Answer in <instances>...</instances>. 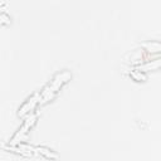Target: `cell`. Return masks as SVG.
<instances>
[{
    "label": "cell",
    "instance_id": "cell-1",
    "mask_svg": "<svg viewBox=\"0 0 161 161\" xmlns=\"http://www.w3.org/2000/svg\"><path fill=\"white\" fill-rule=\"evenodd\" d=\"M70 77H72V74L68 72V70H64V72H62V73H58L54 78H53V80H50V83L44 88V91L40 93V96H39V102L40 103H45V102H48L49 99H52L53 97H54V94L58 92V89L65 83V82H68L69 79H70Z\"/></svg>",
    "mask_w": 161,
    "mask_h": 161
},
{
    "label": "cell",
    "instance_id": "cell-2",
    "mask_svg": "<svg viewBox=\"0 0 161 161\" xmlns=\"http://www.w3.org/2000/svg\"><path fill=\"white\" fill-rule=\"evenodd\" d=\"M35 119H36V117H35V116H31L30 118H26V119H25V122L23 123V126L19 128V131L16 132V135L13 137V141H11V143H13V145H15V143L18 142V138H19V137L21 138V136H23V135H25V133L28 132V130L31 127V125H34V121H35Z\"/></svg>",
    "mask_w": 161,
    "mask_h": 161
},
{
    "label": "cell",
    "instance_id": "cell-3",
    "mask_svg": "<svg viewBox=\"0 0 161 161\" xmlns=\"http://www.w3.org/2000/svg\"><path fill=\"white\" fill-rule=\"evenodd\" d=\"M36 99H39V98H36V96H35V97H31L30 99H28V102H25V103L21 106V108H19V116H24L26 112H29L30 109H33V107H34Z\"/></svg>",
    "mask_w": 161,
    "mask_h": 161
},
{
    "label": "cell",
    "instance_id": "cell-4",
    "mask_svg": "<svg viewBox=\"0 0 161 161\" xmlns=\"http://www.w3.org/2000/svg\"><path fill=\"white\" fill-rule=\"evenodd\" d=\"M160 67H161V58H158V59H156V60H152V62H150V63L142 65V69H143V70H147V69H157V68H160Z\"/></svg>",
    "mask_w": 161,
    "mask_h": 161
},
{
    "label": "cell",
    "instance_id": "cell-5",
    "mask_svg": "<svg viewBox=\"0 0 161 161\" xmlns=\"http://www.w3.org/2000/svg\"><path fill=\"white\" fill-rule=\"evenodd\" d=\"M36 150H38L42 155H44L45 157H48V158H55V157H57V153L52 152V150H49V148H45V147H38Z\"/></svg>",
    "mask_w": 161,
    "mask_h": 161
}]
</instances>
